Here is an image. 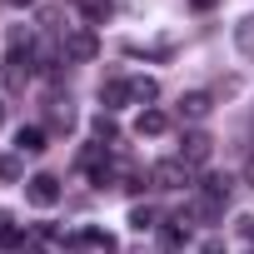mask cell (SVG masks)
I'll return each mask as SVG.
<instances>
[{
    "mask_svg": "<svg viewBox=\"0 0 254 254\" xmlns=\"http://www.w3.org/2000/svg\"><path fill=\"white\" fill-rule=\"evenodd\" d=\"M5 5H35V0H5Z\"/></svg>",
    "mask_w": 254,
    "mask_h": 254,
    "instance_id": "obj_25",
    "label": "cell"
},
{
    "mask_svg": "<svg viewBox=\"0 0 254 254\" xmlns=\"http://www.w3.org/2000/svg\"><path fill=\"white\" fill-rule=\"evenodd\" d=\"M199 199L229 204V180H224V175H204V180H199Z\"/></svg>",
    "mask_w": 254,
    "mask_h": 254,
    "instance_id": "obj_9",
    "label": "cell"
},
{
    "mask_svg": "<svg viewBox=\"0 0 254 254\" xmlns=\"http://www.w3.org/2000/svg\"><path fill=\"white\" fill-rule=\"evenodd\" d=\"M150 185H155V190H185V185H190V165H185V160H160V165L150 170Z\"/></svg>",
    "mask_w": 254,
    "mask_h": 254,
    "instance_id": "obj_3",
    "label": "cell"
},
{
    "mask_svg": "<svg viewBox=\"0 0 254 254\" xmlns=\"http://www.w3.org/2000/svg\"><path fill=\"white\" fill-rule=\"evenodd\" d=\"M50 115H55V125H65V130H70V100H50Z\"/></svg>",
    "mask_w": 254,
    "mask_h": 254,
    "instance_id": "obj_19",
    "label": "cell"
},
{
    "mask_svg": "<svg viewBox=\"0 0 254 254\" xmlns=\"http://www.w3.org/2000/svg\"><path fill=\"white\" fill-rule=\"evenodd\" d=\"M155 95H160V85H155L150 75H140V80H130V100H135V105H145V110H150V100H155Z\"/></svg>",
    "mask_w": 254,
    "mask_h": 254,
    "instance_id": "obj_13",
    "label": "cell"
},
{
    "mask_svg": "<svg viewBox=\"0 0 254 254\" xmlns=\"http://www.w3.org/2000/svg\"><path fill=\"white\" fill-rule=\"evenodd\" d=\"M30 70H35V55H30V45H10V55H5V85H10V90H25Z\"/></svg>",
    "mask_w": 254,
    "mask_h": 254,
    "instance_id": "obj_1",
    "label": "cell"
},
{
    "mask_svg": "<svg viewBox=\"0 0 254 254\" xmlns=\"http://www.w3.org/2000/svg\"><path fill=\"white\" fill-rule=\"evenodd\" d=\"M204 254H224V244L219 239H204Z\"/></svg>",
    "mask_w": 254,
    "mask_h": 254,
    "instance_id": "obj_23",
    "label": "cell"
},
{
    "mask_svg": "<svg viewBox=\"0 0 254 254\" xmlns=\"http://www.w3.org/2000/svg\"><path fill=\"white\" fill-rule=\"evenodd\" d=\"M180 115H185V120H204V115H209V95H199V90L185 95V100H180Z\"/></svg>",
    "mask_w": 254,
    "mask_h": 254,
    "instance_id": "obj_14",
    "label": "cell"
},
{
    "mask_svg": "<svg viewBox=\"0 0 254 254\" xmlns=\"http://www.w3.org/2000/svg\"><path fill=\"white\" fill-rule=\"evenodd\" d=\"M234 45H239V50L254 60V15H244V20L234 25Z\"/></svg>",
    "mask_w": 254,
    "mask_h": 254,
    "instance_id": "obj_16",
    "label": "cell"
},
{
    "mask_svg": "<svg viewBox=\"0 0 254 254\" xmlns=\"http://www.w3.org/2000/svg\"><path fill=\"white\" fill-rule=\"evenodd\" d=\"M90 125H95V135H100V145H115V140H120V125H115V115H110V110H100V115H95Z\"/></svg>",
    "mask_w": 254,
    "mask_h": 254,
    "instance_id": "obj_12",
    "label": "cell"
},
{
    "mask_svg": "<svg viewBox=\"0 0 254 254\" xmlns=\"http://www.w3.org/2000/svg\"><path fill=\"white\" fill-rule=\"evenodd\" d=\"M100 160H105V145H85V150H80V170H90V175H95V170H105Z\"/></svg>",
    "mask_w": 254,
    "mask_h": 254,
    "instance_id": "obj_18",
    "label": "cell"
},
{
    "mask_svg": "<svg viewBox=\"0 0 254 254\" xmlns=\"http://www.w3.org/2000/svg\"><path fill=\"white\" fill-rule=\"evenodd\" d=\"M209 150H214V140H209L204 130H190V135L180 140V160H185L190 170H194V165H204V160H209Z\"/></svg>",
    "mask_w": 254,
    "mask_h": 254,
    "instance_id": "obj_5",
    "label": "cell"
},
{
    "mask_svg": "<svg viewBox=\"0 0 254 254\" xmlns=\"http://www.w3.org/2000/svg\"><path fill=\"white\" fill-rule=\"evenodd\" d=\"M100 100H105V110L115 115L125 100H130V80H105V85H100Z\"/></svg>",
    "mask_w": 254,
    "mask_h": 254,
    "instance_id": "obj_8",
    "label": "cell"
},
{
    "mask_svg": "<svg viewBox=\"0 0 254 254\" xmlns=\"http://www.w3.org/2000/svg\"><path fill=\"white\" fill-rule=\"evenodd\" d=\"M0 175H5V180H20V160H0Z\"/></svg>",
    "mask_w": 254,
    "mask_h": 254,
    "instance_id": "obj_21",
    "label": "cell"
},
{
    "mask_svg": "<svg viewBox=\"0 0 254 254\" xmlns=\"http://www.w3.org/2000/svg\"><path fill=\"white\" fill-rule=\"evenodd\" d=\"M130 224L145 234V229H155V224H160V209H155V204H135V209H130Z\"/></svg>",
    "mask_w": 254,
    "mask_h": 254,
    "instance_id": "obj_15",
    "label": "cell"
},
{
    "mask_svg": "<svg viewBox=\"0 0 254 254\" xmlns=\"http://www.w3.org/2000/svg\"><path fill=\"white\" fill-rule=\"evenodd\" d=\"M190 5H194V10H214V5H219V0H190Z\"/></svg>",
    "mask_w": 254,
    "mask_h": 254,
    "instance_id": "obj_24",
    "label": "cell"
},
{
    "mask_svg": "<svg viewBox=\"0 0 254 254\" xmlns=\"http://www.w3.org/2000/svg\"><path fill=\"white\" fill-rule=\"evenodd\" d=\"M95 55H100L95 30H90V25H75V30L65 35V60H80V65H85V60H95Z\"/></svg>",
    "mask_w": 254,
    "mask_h": 254,
    "instance_id": "obj_2",
    "label": "cell"
},
{
    "mask_svg": "<svg viewBox=\"0 0 254 254\" xmlns=\"http://www.w3.org/2000/svg\"><path fill=\"white\" fill-rule=\"evenodd\" d=\"M170 130V115L165 110H140V120H135V135L145 140V135H165Z\"/></svg>",
    "mask_w": 254,
    "mask_h": 254,
    "instance_id": "obj_6",
    "label": "cell"
},
{
    "mask_svg": "<svg viewBox=\"0 0 254 254\" xmlns=\"http://www.w3.org/2000/svg\"><path fill=\"white\" fill-rule=\"evenodd\" d=\"M25 199H30L35 209L60 204V180H55V175H30V180H25Z\"/></svg>",
    "mask_w": 254,
    "mask_h": 254,
    "instance_id": "obj_4",
    "label": "cell"
},
{
    "mask_svg": "<svg viewBox=\"0 0 254 254\" xmlns=\"http://www.w3.org/2000/svg\"><path fill=\"white\" fill-rule=\"evenodd\" d=\"M0 244H5V249L25 244V234H20V229H15V219H10V209H0Z\"/></svg>",
    "mask_w": 254,
    "mask_h": 254,
    "instance_id": "obj_17",
    "label": "cell"
},
{
    "mask_svg": "<svg viewBox=\"0 0 254 254\" xmlns=\"http://www.w3.org/2000/svg\"><path fill=\"white\" fill-rule=\"evenodd\" d=\"M0 120H5V105H0Z\"/></svg>",
    "mask_w": 254,
    "mask_h": 254,
    "instance_id": "obj_26",
    "label": "cell"
},
{
    "mask_svg": "<svg viewBox=\"0 0 254 254\" xmlns=\"http://www.w3.org/2000/svg\"><path fill=\"white\" fill-rule=\"evenodd\" d=\"M15 150L20 155H40L45 150V130H40V125H20V130H15Z\"/></svg>",
    "mask_w": 254,
    "mask_h": 254,
    "instance_id": "obj_7",
    "label": "cell"
},
{
    "mask_svg": "<svg viewBox=\"0 0 254 254\" xmlns=\"http://www.w3.org/2000/svg\"><path fill=\"white\" fill-rule=\"evenodd\" d=\"M185 239H190V224H180V219H170L160 229V249H185Z\"/></svg>",
    "mask_w": 254,
    "mask_h": 254,
    "instance_id": "obj_11",
    "label": "cell"
},
{
    "mask_svg": "<svg viewBox=\"0 0 254 254\" xmlns=\"http://www.w3.org/2000/svg\"><path fill=\"white\" fill-rule=\"evenodd\" d=\"M239 239H244V244H254V214H244V219H239Z\"/></svg>",
    "mask_w": 254,
    "mask_h": 254,
    "instance_id": "obj_20",
    "label": "cell"
},
{
    "mask_svg": "<svg viewBox=\"0 0 254 254\" xmlns=\"http://www.w3.org/2000/svg\"><path fill=\"white\" fill-rule=\"evenodd\" d=\"M75 239H80V244H90V249H105V254H115V234H110V229H95V224H90V229H80Z\"/></svg>",
    "mask_w": 254,
    "mask_h": 254,
    "instance_id": "obj_10",
    "label": "cell"
},
{
    "mask_svg": "<svg viewBox=\"0 0 254 254\" xmlns=\"http://www.w3.org/2000/svg\"><path fill=\"white\" fill-rule=\"evenodd\" d=\"M244 185H249V190H254V150H249V155H244Z\"/></svg>",
    "mask_w": 254,
    "mask_h": 254,
    "instance_id": "obj_22",
    "label": "cell"
}]
</instances>
